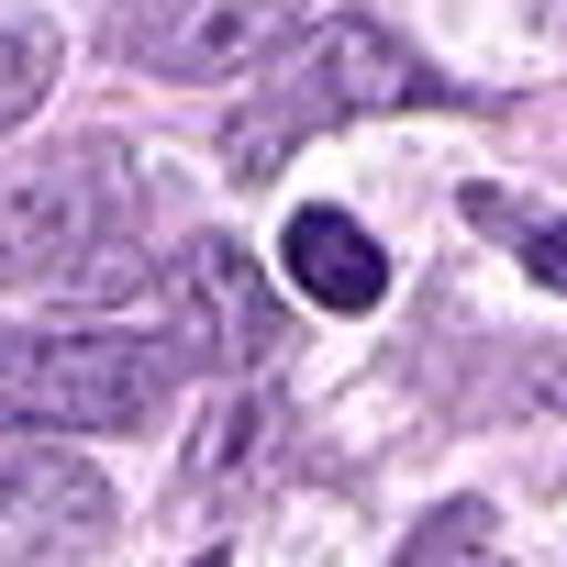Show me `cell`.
<instances>
[{
  "instance_id": "obj_1",
  "label": "cell",
  "mask_w": 567,
  "mask_h": 567,
  "mask_svg": "<svg viewBox=\"0 0 567 567\" xmlns=\"http://www.w3.org/2000/svg\"><path fill=\"white\" fill-rule=\"evenodd\" d=\"M445 101H467L445 68H423L379 12H334V23H301L290 45H278V68H267V90L223 123V167L245 178V189H267L278 178V156H301L312 134H334V123H379V112H445Z\"/></svg>"
},
{
  "instance_id": "obj_2",
  "label": "cell",
  "mask_w": 567,
  "mask_h": 567,
  "mask_svg": "<svg viewBox=\"0 0 567 567\" xmlns=\"http://www.w3.org/2000/svg\"><path fill=\"white\" fill-rule=\"evenodd\" d=\"M0 290H145V178L112 134H68L0 189Z\"/></svg>"
},
{
  "instance_id": "obj_3",
  "label": "cell",
  "mask_w": 567,
  "mask_h": 567,
  "mask_svg": "<svg viewBox=\"0 0 567 567\" xmlns=\"http://www.w3.org/2000/svg\"><path fill=\"white\" fill-rule=\"evenodd\" d=\"M178 346L167 334H123V323H68V334H0V434H123L156 423L178 390Z\"/></svg>"
},
{
  "instance_id": "obj_4",
  "label": "cell",
  "mask_w": 567,
  "mask_h": 567,
  "mask_svg": "<svg viewBox=\"0 0 567 567\" xmlns=\"http://www.w3.org/2000/svg\"><path fill=\"white\" fill-rule=\"evenodd\" d=\"M301 34V0H123L112 45L145 79H245L278 68V45Z\"/></svg>"
},
{
  "instance_id": "obj_5",
  "label": "cell",
  "mask_w": 567,
  "mask_h": 567,
  "mask_svg": "<svg viewBox=\"0 0 567 567\" xmlns=\"http://www.w3.org/2000/svg\"><path fill=\"white\" fill-rule=\"evenodd\" d=\"M167 290H178V357L223 368V379H256L278 346H290V301L267 290V267L234 245V234H200L178 267H167Z\"/></svg>"
},
{
  "instance_id": "obj_6",
  "label": "cell",
  "mask_w": 567,
  "mask_h": 567,
  "mask_svg": "<svg viewBox=\"0 0 567 567\" xmlns=\"http://www.w3.org/2000/svg\"><path fill=\"white\" fill-rule=\"evenodd\" d=\"M290 290L301 301H323V312H379V290H390V256H379V234L357 223V212H290Z\"/></svg>"
},
{
  "instance_id": "obj_7",
  "label": "cell",
  "mask_w": 567,
  "mask_h": 567,
  "mask_svg": "<svg viewBox=\"0 0 567 567\" xmlns=\"http://www.w3.org/2000/svg\"><path fill=\"white\" fill-rule=\"evenodd\" d=\"M278 445H290V401L245 390V401H223V412L189 434V456H178V489H189V501H245V489L278 467Z\"/></svg>"
},
{
  "instance_id": "obj_8",
  "label": "cell",
  "mask_w": 567,
  "mask_h": 567,
  "mask_svg": "<svg viewBox=\"0 0 567 567\" xmlns=\"http://www.w3.org/2000/svg\"><path fill=\"white\" fill-rule=\"evenodd\" d=\"M0 523H23L34 534H68V545H101L112 534V489L90 467H56V456H23V467H0Z\"/></svg>"
},
{
  "instance_id": "obj_9",
  "label": "cell",
  "mask_w": 567,
  "mask_h": 567,
  "mask_svg": "<svg viewBox=\"0 0 567 567\" xmlns=\"http://www.w3.org/2000/svg\"><path fill=\"white\" fill-rule=\"evenodd\" d=\"M467 223H478V234H512L523 278L567 290V212H545V200H523V189H467Z\"/></svg>"
},
{
  "instance_id": "obj_10",
  "label": "cell",
  "mask_w": 567,
  "mask_h": 567,
  "mask_svg": "<svg viewBox=\"0 0 567 567\" xmlns=\"http://www.w3.org/2000/svg\"><path fill=\"white\" fill-rule=\"evenodd\" d=\"M390 567H501V523H489L478 501H434V512L401 534Z\"/></svg>"
},
{
  "instance_id": "obj_11",
  "label": "cell",
  "mask_w": 567,
  "mask_h": 567,
  "mask_svg": "<svg viewBox=\"0 0 567 567\" xmlns=\"http://www.w3.org/2000/svg\"><path fill=\"white\" fill-rule=\"evenodd\" d=\"M56 79V34L45 23H0V134H23V112Z\"/></svg>"
},
{
  "instance_id": "obj_12",
  "label": "cell",
  "mask_w": 567,
  "mask_h": 567,
  "mask_svg": "<svg viewBox=\"0 0 567 567\" xmlns=\"http://www.w3.org/2000/svg\"><path fill=\"white\" fill-rule=\"evenodd\" d=\"M523 390H534V401H556V412H567V357H545V368H534V379H523Z\"/></svg>"
},
{
  "instance_id": "obj_13",
  "label": "cell",
  "mask_w": 567,
  "mask_h": 567,
  "mask_svg": "<svg viewBox=\"0 0 567 567\" xmlns=\"http://www.w3.org/2000/svg\"><path fill=\"white\" fill-rule=\"evenodd\" d=\"M200 567H223V556H200Z\"/></svg>"
}]
</instances>
